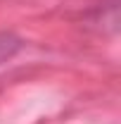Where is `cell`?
Segmentation results:
<instances>
[{
	"label": "cell",
	"mask_w": 121,
	"mask_h": 124,
	"mask_svg": "<svg viewBox=\"0 0 121 124\" xmlns=\"http://www.w3.org/2000/svg\"><path fill=\"white\" fill-rule=\"evenodd\" d=\"M21 38L10 33V31H0V64H5L7 60H12L17 53L21 50Z\"/></svg>",
	"instance_id": "cell-1"
}]
</instances>
